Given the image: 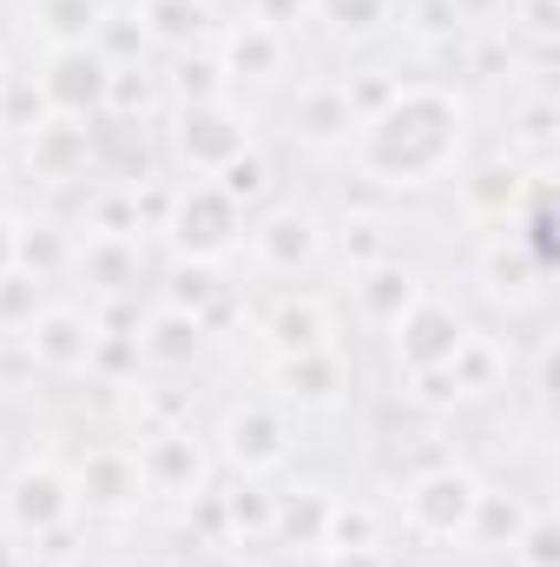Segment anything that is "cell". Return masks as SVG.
Returning <instances> with one entry per match:
<instances>
[{
  "instance_id": "29",
  "label": "cell",
  "mask_w": 560,
  "mask_h": 567,
  "mask_svg": "<svg viewBox=\"0 0 560 567\" xmlns=\"http://www.w3.org/2000/svg\"><path fill=\"white\" fill-rule=\"evenodd\" d=\"M158 80H165V106H198V100H225L231 93V80H225L211 47L172 53V73H158Z\"/></svg>"
},
{
  "instance_id": "7",
  "label": "cell",
  "mask_w": 560,
  "mask_h": 567,
  "mask_svg": "<svg viewBox=\"0 0 560 567\" xmlns=\"http://www.w3.org/2000/svg\"><path fill=\"white\" fill-rule=\"evenodd\" d=\"M165 245L172 258H191V265H225L238 258L245 245V212L211 185V178H191V185H172V205H165Z\"/></svg>"
},
{
  "instance_id": "38",
  "label": "cell",
  "mask_w": 560,
  "mask_h": 567,
  "mask_svg": "<svg viewBox=\"0 0 560 567\" xmlns=\"http://www.w3.org/2000/svg\"><path fill=\"white\" fill-rule=\"evenodd\" d=\"M508 567H560V522L548 502H528V522H521V535L508 542Z\"/></svg>"
},
{
  "instance_id": "24",
  "label": "cell",
  "mask_w": 560,
  "mask_h": 567,
  "mask_svg": "<svg viewBox=\"0 0 560 567\" xmlns=\"http://www.w3.org/2000/svg\"><path fill=\"white\" fill-rule=\"evenodd\" d=\"M330 488L323 482H290L271 495V542L290 555H323V528H330Z\"/></svg>"
},
{
  "instance_id": "50",
  "label": "cell",
  "mask_w": 560,
  "mask_h": 567,
  "mask_svg": "<svg viewBox=\"0 0 560 567\" xmlns=\"http://www.w3.org/2000/svg\"><path fill=\"white\" fill-rule=\"evenodd\" d=\"M0 205H7V172H0Z\"/></svg>"
},
{
  "instance_id": "32",
  "label": "cell",
  "mask_w": 560,
  "mask_h": 567,
  "mask_svg": "<svg viewBox=\"0 0 560 567\" xmlns=\"http://www.w3.org/2000/svg\"><path fill=\"white\" fill-rule=\"evenodd\" d=\"M13 265H20V271H33L40 284H53L60 271H66V265H73V238H66L60 225H46V218H27V212H20Z\"/></svg>"
},
{
  "instance_id": "14",
  "label": "cell",
  "mask_w": 560,
  "mask_h": 567,
  "mask_svg": "<svg viewBox=\"0 0 560 567\" xmlns=\"http://www.w3.org/2000/svg\"><path fill=\"white\" fill-rule=\"evenodd\" d=\"M265 383H271V403L283 410H343L350 403V363H343V343L336 350H303V357H271L265 363Z\"/></svg>"
},
{
  "instance_id": "48",
  "label": "cell",
  "mask_w": 560,
  "mask_h": 567,
  "mask_svg": "<svg viewBox=\"0 0 560 567\" xmlns=\"http://www.w3.org/2000/svg\"><path fill=\"white\" fill-rule=\"evenodd\" d=\"M13 86V60H7V47H0V93Z\"/></svg>"
},
{
  "instance_id": "2",
  "label": "cell",
  "mask_w": 560,
  "mask_h": 567,
  "mask_svg": "<svg viewBox=\"0 0 560 567\" xmlns=\"http://www.w3.org/2000/svg\"><path fill=\"white\" fill-rule=\"evenodd\" d=\"M475 502H481V475L468 462H455V455H435L396 488V522L422 548H455Z\"/></svg>"
},
{
  "instance_id": "34",
  "label": "cell",
  "mask_w": 560,
  "mask_h": 567,
  "mask_svg": "<svg viewBox=\"0 0 560 567\" xmlns=\"http://www.w3.org/2000/svg\"><path fill=\"white\" fill-rule=\"evenodd\" d=\"M218 297H225V278H218V265H191V258H172V265H165V284H158V297H152V303H172V310H191V317H205Z\"/></svg>"
},
{
  "instance_id": "12",
  "label": "cell",
  "mask_w": 560,
  "mask_h": 567,
  "mask_svg": "<svg viewBox=\"0 0 560 567\" xmlns=\"http://www.w3.org/2000/svg\"><path fill=\"white\" fill-rule=\"evenodd\" d=\"M475 337V323H468V310L455 303V297H442V290H422V303L390 330V357H396V370L403 377H422V370H448L455 363V350Z\"/></svg>"
},
{
  "instance_id": "35",
  "label": "cell",
  "mask_w": 560,
  "mask_h": 567,
  "mask_svg": "<svg viewBox=\"0 0 560 567\" xmlns=\"http://www.w3.org/2000/svg\"><path fill=\"white\" fill-rule=\"evenodd\" d=\"M106 0H33V27H40V47H80L93 40Z\"/></svg>"
},
{
  "instance_id": "25",
  "label": "cell",
  "mask_w": 560,
  "mask_h": 567,
  "mask_svg": "<svg viewBox=\"0 0 560 567\" xmlns=\"http://www.w3.org/2000/svg\"><path fill=\"white\" fill-rule=\"evenodd\" d=\"M133 20H139L145 47H165V53L211 47V0H139Z\"/></svg>"
},
{
  "instance_id": "47",
  "label": "cell",
  "mask_w": 560,
  "mask_h": 567,
  "mask_svg": "<svg viewBox=\"0 0 560 567\" xmlns=\"http://www.w3.org/2000/svg\"><path fill=\"white\" fill-rule=\"evenodd\" d=\"M113 567H178V561H165V555H120Z\"/></svg>"
},
{
  "instance_id": "43",
  "label": "cell",
  "mask_w": 560,
  "mask_h": 567,
  "mask_svg": "<svg viewBox=\"0 0 560 567\" xmlns=\"http://www.w3.org/2000/svg\"><path fill=\"white\" fill-rule=\"evenodd\" d=\"M448 13H455L462 33H488V27L508 13V0H448Z\"/></svg>"
},
{
  "instance_id": "4",
  "label": "cell",
  "mask_w": 560,
  "mask_h": 567,
  "mask_svg": "<svg viewBox=\"0 0 560 567\" xmlns=\"http://www.w3.org/2000/svg\"><path fill=\"white\" fill-rule=\"evenodd\" d=\"M238 251L251 258L258 278H303L330 251V225H323V212L310 198H271V205H258L245 218V245Z\"/></svg>"
},
{
  "instance_id": "8",
  "label": "cell",
  "mask_w": 560,
  "mask_h": 567,
  "mask_svg": "<svg viewBox=\"0 0 560 567\" xmlns=\"http://www.w3.org/2000/svg\"><path fill=\"white\" fill-rule=\"evenodd\" d=\"M100 337H106L100 310H86V303H73V297H46V303L33 310V323H27L13 343H20L27 370H40V377H93Z\"/></svg>"
},
{
  "instance_id": "46",
  "label": "cell",
  "mask_w": 560,
  "mask_h": 567,
  "mask_svg": "<svg viewBox=\"0 0 560 567\" xmlns=\"http://www.w3.org/2000/svg\"><path fill=\"white\" fill-rule=\"evenodd\" d=\"M0 567H27V555H20V542H13V535H0Z\"/></svg>"
},
{
  "instance_id": "39",
  "label": "cell",
  "mask_w": 560,
  "mask_h": 567,
  "mask_svg": "<svg viewBox=\"0 0 560 567\" xmlns=\"http://www.w3.org/2000/svg\"><path fill=\"white\" fill-rule=\"evenodd\" d=\"M40 303H46V284L33 278V271H20V265H7L0 271V337H20Z\"/></svg>"
},
{
  "instance_id": "33",
  "label": "cell",
  "mask_w": 560,
  "mask_h": 567,
  "mask_svg": "<svg viewBox=\"0 0 560 567\" xmlns=\"http://www.w3.org/2000/svg\"><path fill=\"white\" fill-rule=\"evenodd\" d=\"M455 383H462V403H481V396H495V390H508V357H501V343L495 337H468L462 350H455Z\"/></svg>"
},
{
  "instance_id": "37",
  "label": "cell",
  "mask_w": 560,
  "mask_h": 567,
  "mask_svg": "<svg viewBox=\"0 0 560 567\" xmlns=\"http://www.w3.org/2000/svg\"><path fill=\"white\" fill-rule=\"evenodd\" d=\"M396 0H310V20H323L336 40H376L390 27Z\"/></svg>"
},
{
  "instance_id": "40",
  "label": "cell",
  "mask_w": 560,
  "mask_h": 567,
  "mask_svg": "<svg viewBox=\"0 0 560 567\" xmlns=\"http://www.w3.org/2000/svg\"><path fill=\"white\" fill-rule=\"evenodd\" d=\"M403 33H409L416 47H455V40H462V27H455L448 0H416V7H409V20H403Z\"/></svg>"
},
{
  "instance_id": "26",
  "label": "cell",
  "mask_w": 560,
  "mask_h": 567,
  "mask_svg": "<svg viewBox=\"0 0 560 567\" xmlns=\"http://www.w3.org/2000/svg\"><path fill=\"white\" fill-rule=\"evenodd\" d=\"M521 522H528V495L481 482V502H475V515H468V528H462L455 548H468V555H508V542L521 535Z\"/></svg>"
},
{
  "instance_id": "11",
  "label": "cell",
  "mask_w": 560,
  "mask_h": 567,
  "mask_svg": "<svg viewBox=\"0 0 560 567\" xmlns=\"http://www.w3.org/2000/svg\"><path fill=\"white\" fill-rule=\"evenodd\" d=\"M541 178H548V172H528V165H515V158L495 145V152L455 165V205H462L468 225L501 231V225H515V212L528 205V192H535Z\"/></svg>"
},
{
  "instance_id": "28",
  "label": "cell",
  "mask_w": 560,
  "mask_h": 567,
  "mask_svg": "<svg viewBox=\"0 0 560 567\" xmlns=\"http://www.w3.org/2000/svg\"><path fill=\"white\" fill-rule=\"evenodd\" d=\"M165 106V80L145 66V60H126V66H113V80H106V113L100 120H120V126H139Z\"/></svg>"
},
{
  "instance_id": "1",
  "label": "cell",
  "mask_w": 560,
  "mask_h": 567,
  "mask_svg": "<svg viewBox=\"0 0 560 567\" xmlns=\"http://www.w3.org/2000/svg\"><path fill=\"white\" fill-rule=\"evenodd\" d=\"M468 133H475V113L455 86L403 80L390 93V106L356 126L350 165L376 192H428V185L455 178V165L468 158Z\"/></svg>"
},
{
  "instance_id": "44",
  "label": "cell",
  "mask_w": 560,
  "mask_h": 567,
  "mask_svg": "<svg viewBox=\"0 0 560 567\" xmlns=\"http://www.w3.org/2000/svg\"><path fill=\"white\" fill-rule=\"evenodd\" d=\"M323 567H396L383 548H343V555H323Z\"/></svg>"
},
{
  "instance_id": "17",
  "label": "cell",
  "mask_w": 560,
  "mask_h": 567,
  "mask_svg": "<svg viewBox=\"0 0 560 567\" xmlns=\"http://www.w3.org/2000/svg\"><path fill=\"white\" fill-rule=\"evenodd\" d=\"M13 145H20V172L33 185H80L93 172V126L86 120H40Z\"/></svg>"
},
{
  "instance_id": "5",
  "label": "cell",
  "mask_w": 560,
  "mask_h": 567,
  "mask_svg": "<svg viewBox=\"0 0 560 567\" xmlns=\"http://www.w3.org/2000/svg\"><path fill=\"white\" fill-rule=\"evenodd\" d=\"M290 455H297V423H290L283 403H271V396H238V403H225V416L211 429V462H225L231 475L271 482V475L290 468Z\"/></svg>"
},
{
  "instance_id": "20",
  "label": "cell",
  "mask_w": 560,
  "mask_h": 567,
  "mask_svg": "<svg viewBox=\"0 0 560 567\" xmlns=\"http://www.w3.org/2000/svg\"><path fill=\"white\" fill-rule=\"evenodd\" d=\"M271 357H303V350H336V310L317 290H283L258 323Z\"/></svg>"
},
{
  "instance_id": "36",
  "label": "cell",
  "mask_w": 560,
  "mask_h": 567,
  "mask_svg": "<svg viewBox=\"0 0 560 567\" xmlns=\"http://www.w3.org/2000/svg\"><path fill=\"white\" fill-rule=\"evenodd\" d=\"M343 548H383V508L376 502H350V495L330 502L323 555H343Z\"/></svg>"
},
{
  "instance_id": "18",
  "label": "cell",
  "mask_w": 560,
  "mask_h": 567,
  "mask_svg": "<svg viewBox=\"0 0 560 567\" xmlns=\"http://www.w3.org/2000/svg\"><path fill=\"white\" fill-rule=\"evenodd\" d=\"M422 271L416 265H403V251L396 258H383V265H370V271H350V303H356V323L363 330H376V337H390L409 310L422 303Z\"/></svg>"
},
{
  "instance_id": "10",
  "label": "cell",
  "mask_w": 560,
  "mask_h": 567,
  "mask_svg": "<svg viewBox=\"0 0 560 567\" xmlns=\"http://www.w3.org/2000/svg\"><path fill=\"white\" fill-rule=\"evenodd\" d=\"M106 80H113V60L80 40V47H46L40 53V73H33V93L46 100L53 120H100L106 113Z\"/></svg>"
},
{
  "instance_id": "3",
  "label": "cell",
  "mask_w": 560,
  "mask_h": 567,
  "mask_svg": "<svg viewBox=\"0 0 560 567\" xmlns=\"http://www.w3.org/2000/svg\"><path fill=\"white\" fill-rule=\"evenodd\" d=\"M0 522H7V535H13V542H27V548L80 522L73 475H66V462H60L53 449L20 455V462L7 468V482H0Z\"/></svg>"
},
{
  "instance_id": "30",
  "label": "cell",
  "mask_w": 560,
  "mask_h": 567,
  "mask_svg": "<svg viewBox=\"0 0 560 567\" xmlns=\"http://www.w3.org/2000/svg\"><path fill=\"white\" fill-rule=\"evenodd\" d=\"M211 185H218V192L251 218L258 205H271V198H278V165H271V152H265V145H245V152H238Z\"/></svg>"
},
{
  "instance_id": "19",
  "label": "cell",
  "mask_w": 560,
  "mask_h": 567,
  "mask_svg": "<svg viewBox=\"0 0 560 567\" xmlns=\"http://www.w3.org/2000/svg\"><path fill=\"white\" fill-rule=\"evenodd\" d=\"M73 278L86 284L93 297L120 303V297H139L145 284V238H113V231H86L73 238Z\"/></svg>"
},
{
  "instance_id": "22",
  "label": "cell",
  "mask_w": 560,
  "mask_h": 567,
  "mask_svg": "<svg viewBox=\"0 0 560 567\" xmlns=\"http://www.w3.org/2000/svg\"><path fill=\"white\" fill-rule=\"evenodd\" d=\"M133 343H139V363H152V370H191V363L205 357L211 330H205V317H191V310L152 303L139 323H133Z\"/></svg>"
},
{
  "instance_id": "49",
  "label": "cell",
  "mask_w": 560,
  "mask_h": 567,
  "mask_svg": "<svg viewBox=\"0 0 560 567\" xmlns=\"http://www.w3.org/2000/svg\"><path fill=\"white\" fill-rule=\"evenodd\" d=\"M7 145H13V140H7V133H0V172H7Z\"/></svg>"
},
{
  "instance_id": "31",
  "label": "cell",
  "mask_w": 560,
  "mask_h": 567,
  "mask_svg": "<svg viewBox=\"0 0 560 567\" xmlns=\"http://www.w3.org/2000/svg\"><path fill=\"white\" fill-rule=\"evenodd\" d=\"M330 238H336V258H343L350 271H370V265L396 258V231H390L383 212H350L343 225H330Z\"/></svg>"
},
{
  "instance_id": "21",
  "label": "cell",
  "mask_w": 560,
  "mask_h": 567,
  "mask_svg": "<svg viewBox=\"0 0 560 567\" xmlns=\"http://www.w3.org/2000/svg\"><path fill=\"white\" fill-rule=\"evenodd\" d=\"M211 53H218L225 80H231V93L238 86H278L283 73H290V33H271L258 20H238Z\"/></svg>"
},
{
  "instance_id": "27",
  "label": "cell",
  "mask_w": 560,
  "mask_h": 567,
  "mask_svg": "<svg viewBox=\"0 0 560 567\" xmlns=\"http://www.w3.org/2000/svg\"><path fill=\"white\" fill-rule=\"evenodd\" d=\"M211 508L225 515V535L231 542H271V488L258 482V475H231L225 482V495H211Z\"/></svg>"
},
{
  "instance_id": "6",
  "label": "cell",
  "mask_w": 560,
  "mask_h": 567,
  "mask_svg": "<svg viewBox=\"0 0 560 567\" xmlns=\"http://www.w3.org/2000/svg\"><path fill=\"white\" fill-rule=\"evenodd\" d=\"M165 145H172V165H178V172H191V178H218L245 145H258V133H251V106H245L238 93H225V100H198V106H172Z\"/></svg>"
},
{
  "instance_id": "45",
  "label": "cell",
  "mask_w": 560,
  "mask_h": 567,
  "mask_svg": "<svg viewBox=\"0 0 560 567\" xmlns=\"http://www.w3.org/2000/svg\"><path fill=\"white\" fill-rule=\"evenodd\" d=\"M13 238H20V212H13V205H0V271L13 265Z\"/></svg>"
},
{
  "instance_id": "15",
  "label": "cell",
  "mask_w": 560,
  "mask_h": 567,
  "mask_svg": "<svg viewBox=\"0 0 560 567\" xmlns=\"http://www.w3.org/2000/svg\"><path fill=\"white\" fill-rule=\"evenodd\" d=\"M356 126H363V120H356L350 86H343L336 73H317V80H303V86L290 93V140L303 145V152H317V158L350 152Z\"/></svg>"
},
{
  "instance_id": "41",
  "label": "cell",
  "mask_w": 560,
  "mask_h": 567,
  "mask_svg": "<svg viewBox=\"0 0 560 567\" xmlns=\"http://www.w3.org/2000/svg\"><path fill=\"white\" fill-rule=\"evenodd\" d=\"M528 33V40H554L560 27V0H508V33Z\"/></svg>"
},
{
  "instance_id": "13",
  "label": "cell",
  "mask_w": 560,
  "mask_h": 567,
  "mask_svg": "<svg viewBox=\"0 0 560 567\" xmlns=\"http://www.w3.org/2000/svg\"><path fill=\"white\" fill-rule=\"evenodd\" d=\"M80 515H139L145 508V475L133 442H93L66 462Z\"/></svg>"
},
{
  "instance_id": "16",
  "label": "cell",
  "mask_w": 560,
  "mask_h": 567,
  "mask_svg": "<svg viewBox=\"0 0 560 567\" xmlns=\"http://www.w3.org/2000/svg\"><path fill=\"white\" fill-rule=\"evenodd\" d=\"M475 284H481V297H488L495 310H528V303H541V290H548V265L501 225V231H488V238L475 245Z\"/></svg>"
},
{
  "instance_id": "42",
  "label": "cell",
  "mask_w": 560,
  "mask_h": 567,
  "mask_svg": "<svg viewBox=\"0 0 560 567\" xmlns=\"http://www.w3.org/2000/svg\"><path fill=\"white\" fill-rule=\"evenodd\" d=\"M245 20H258L271 33H297L310 20V0H245Z\"/></svg>"
},
{
  "instance_id": "9",
  "label": "cell",
  "mask_w": 560,
  "mask_h": 567,
  "mask_svg": "<svg viewBox=\"0 0 560 567\" xmlns=\"http://www.w3.org/2000/svg\"><path fill=\"white\" fill-rule=\"evenodd\" d=\"M133 455H139V475H145V502H205L211 495V442L191 435V423L178 429H152V435H133Z\"/></svg>"
},
{
  "instance_id": "23",
  "label": "cell",
  "mask_w": 560,
  "mask_h": 567,
  "mask_svg": "<svg viewBox=\"0 0 560 567\" xmlns=\"http://www.w3.org/2000/svg\"><path fill=\"white\" fill-rule=\"evenodd\" d=\"M554 145H560V106L548 86H528L508 100V140L501 152L528 172H554Z\"/></svg>"
}]
</instances>
